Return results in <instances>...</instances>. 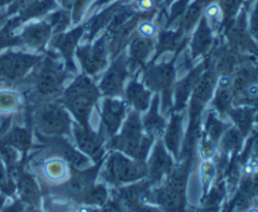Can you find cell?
I'll use <instances>...</instances> for the list:
<instances>
[{
  "label": "cell",
  "mask_w": 258,
  "mask_h": 212,
  "mask_svg": "<svg viewBox=\"0 0 258 212\" xmlns=\"http://www.w3.org/2000/svg\"><path fill=\"white\" fill-rule=\"evenodd\" d=\"M80 212H88V209L85 208V207H82V208L80 209Z\"/></svg>",
  "instance_id": "obj_12"
},
{
  "label": "cell",
  "mask_w": 258,
  "mask_h": 212,
  "mask_svg": "<svg viewBox=\"0 0 258 212\" xmlns=\"http://www.w3.org/2000/svg\"><path fill=\"white\" fill-rule=\"evenodd\" d=\"M242 174L246 177H253L258 174V156H252L242 167Z\"/></svg>",
  "instance_id": "obj_4"
},
{
  "label": "cell",
  "mask_w": 258,
  "mask_h": 212,
  "mask_svg": "<svg viewBox=\"0 0 258 212\" xmlns=\"http://www.w3.org/2000/svg\"><path fill=\"white\" fill-rule=\"evenodd\" d=\"M14 106V97L10 92H0V109L8 110Z\"/></svg>",
  "instance_id": "obj_6"
},
{
  "label": "cell",
  "mask_w": 258,
  "mask_h": 212,
  "mask_svg": "<svg viewBox=\"0 0 258 212\" xmlns=\"http://www.w3.org/2000/svg\"><path fill=\"white\" fill-rule=\"evenodd\" d=\"M138 32L141 37L144 38H154L158 34V27L155 23L149 22V20H144L139 24Z\"/></svg>",
  "instance_id": "obj_3"
},
{
  "label": "cell",
  "mask_w": 258,
  "mask_h": 212,
  "mask_svg": "<svg viewBox=\"0 0 258 212\" xmlns=\"http://www.w3.org/2000/svg\"><path fill=\"white\" fill-rule=\"evenodd\" d=\"M246 212H258V207H251V208L247 209Z\"/></svg>",
  "instance_id": "obj_11"
},
{
  "label": "cell",
  "mask_w": 258,
  "mask_h": 212,
  "mask_svg": "<svg viewBox=\"0 0 258 212\" xmlns=\"http://www.w3.org/2000/svg\"><path fill=\"white\" fill-rule=\"evenodd\" d=\"M214 176H216V166L212 162L202 163L201 169H199V177H201V182L204 187L209 186L212 183Z\"/></svg>",
  "instance_id": "obj_2"
},
{
  "label": "cell",
  "mask_w": 258,
  "mask_h": 212,
  "mask_svg": "<svg viewBox=\"0 0 258 212\" xmlns=\"http://www.w3.org/2000/svg\"><path fill=\"white\" fill-rule=\"evenodd\" d=\"M232 83H233V80H232L231 76L223 75L219 77L218 87L221 88V90H228V88L232 86Z\"/></svg>",
  "instance_id": "obj_7"
},
{
  "label": "cell",
  "mask_w": 258,
  "mask_h": 212,
  "mask_svg": "<svg viewBox=\"0 0 258 212\" xmlns=\"http://www.w3.org/2000/svg\"><path fill=\"white\" fill-rule=\"evenodd\" d=\"M247 93L251 97H257L258 96V83H251L247 88Z\"/></svg>",
  "instance_id": "obj_9"
},
{
  "label": "cell",
  "mask_w": 258,
  "mask_h": 212,
  "mask_svg": "<svg viewBox=\"0 0 258 212\" xmlns=\"http://www.w3.org/2000/svg\"><path fill=\"white\" fill-rule=\"evenodd\" d=\"M43 173L50 182H62L68 177V167L59 158H50L43 166Z\"/></svg>",
  "instance_id": "obj_1"
},
{
  "label": "cell",
  "mask_w": 258,
  "mask_h": 212,
  "mask_svg": "<svg viewBox=\"0 0 258 212\" xmlns=\"http://www.w3.org/2000/svg\"><path fill=\"white\" fill-rule=\"evenodd\" d=\"M213 154H214V149H212L211 146H203V149H202V156H203L204 159L212 158Z\"/></svg>",
  "instance_id": "obj_10"
},
{
  "label": "cell",
  "mask_w": 258,
  "mask_h": 212,
  "mask_svg": "<svg viewBox=\"0 0 258 212\" xmlns=\"http://www.w3.org/2000/svg\"><path fill=\"white\" fill-rule=\"evenodd\" d=\"M155 7V0H139V8L144 12L151 10Z\"/></svg>",
  "instance_id": "obj_8"
},
{
  "label": "cell",
  "mask_w": 258,
  "mask_h": 212,
  "mask_svg": "<svg viewBox=\"0 0 258 212\" xmlns=\"http://www.w3.org/2000/svg\"><path fill=\"white\" fill-rule=\"evenodd\" d=\"M204 15H206L207 19L209 20L219 19L222 15L221 5H219L218 3H212V4H209L208 7L206 8V10H204Z\"/></svg>",
  "instance_id": "obj_5"
}]
</instances>
